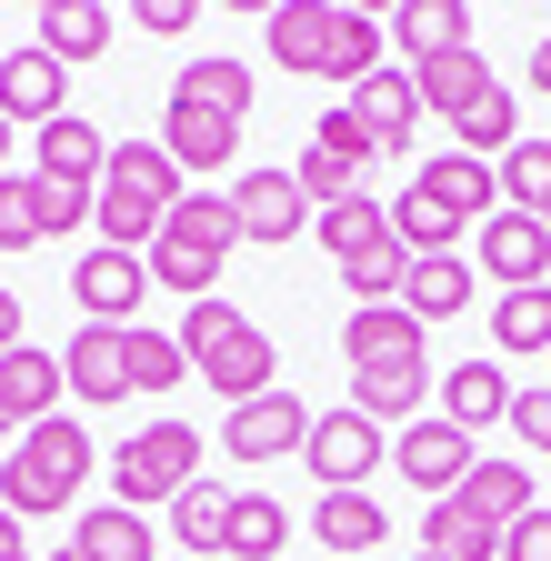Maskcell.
<instances>
[{
  "label": "cell",
  "instance_id": "cell-52",
  "mask_svg": "<svg viewBox=\"0 0 551 561\" xmlns=\"http://www.w3.org/2000/svg\"><path fill=\"white\" fill-rule=\"evenodd\" d=\"M50 561H91V551H50Z\"/></svg>",
  "mask_w": 551,
  "mask_h": 561
},
{
  "label": "cell",
  "instance_id": "cell-8",
  "mask_svg": "<svg viewBox=\"0 0 551 561\" xmlns=\"http://www.w3.org/2000/svg\"><path fill=\"white\" fill-rule=\"evenodd\" d=\"M71 301H81V321L130 331V311L151 301V261H141V251H111V241H91V251L71 261Z\"/></svg>",
  "mask_w": 551,
  "mask_h": 561
},
{
  "label": "cell",
  "instance_id": "cell-42",
  "mask_svg": "<svg viewBox=\"0 0 551 561\" xmlns=\"http://www.w3.org/2000/svg\"><path fill=\"white\" fill-rule=\"evenodd\" d=\"M311 151H331V161H381V140L361 130V111H321V130H311Z\"/></svg>",
  "mask_w": 551,
  "mask_h": 561
},
{
  "label": "cell",
  "instance_id": "cell-31",
  "mask_svg": "<svg viewBox=\"0 0 551 561\" xmlns=\"http://www.w3.org/2000/svg\"><path fill=\"white\" fill-rule=\"evenodd\" d=\"M492 341L512 351V362H551V280H541V291H502L492 301Z\"/></svg>",
  "mask_w": 551,
  "mask_h": 561
},
{
  "label": "cell",
  "instance_id": "cell-37",
  "mask_svg": "<svg viewBox=\"0 0 551 561\" xmlns=\"http://www.w3.org/2000/svg\"><path fill=\"white\" fill-rule=\"evenodd\" d=\"M311 231H321V251H331V261H352V251H371V241L391 231V201H371V191H361V201H341V210H321Z\"/></svg>",
  "mask_w": 551,
  "mask_h": 561
},
{
  "label": "cell",
  "instance_id": "cell-16",
  "mask_svg": "<svg viewBox=\"0 0 551 561\" xmlns=\"http://www.w3.org/2000/svg\"><path fill=\"white\" fill-rule=\"evenodd\" d=\"M341 362H352V371H381V362H432V351H422V321H411L401 301H371V311L341 321Z\"/></svg>",
  "mask_w": 551,
  "mask_h": 561
},
{
  "label": "cell",
  "instance_id": "cell-36",
  "mask_svg": "<svg viewBox=\"0 0 551 561\" xmlns=\"http://www.w3.org/2000/svg\"><path fill=\"white\" fill-rule=\"evenodd\" d=\"M341 280H352V311H371V301H401V280H411V251L381 231L371 251H352V261H341Z\"/></svg>",
  "mask_w": 551,
  "mask_h": 561
},
{
  "label": "cell",
  "instance_id": "cell-46",
  "mask_svg": "<svg viewBox=\"0 0 551 561\" xmlns=\"http://www.w3.org/2000/svg\"><path fill=\"white\" fill-rule=\"evenodd\" d=\"M130 21H141L151 41H181V31H191V0H141V11H130Z\"/></svg>",
  "mask_w": 551,
  "mask_h": 561
},
{
  "label": "cell",
  "instance_id": "cell-13",
  "mask_svg": "<svg viewBox=\"0 0 551 561\" xmlns=\"http://www.w3.org/2000/svg\"><path fill=\"white\" fill-rule=\"evenodd\" d=\"M111 171V130H91L81 111H60L50 130H31V181H71V191H101Z\"/></svg>",
  "mask_w": 551,
  "mask_h": 561
},
{
  "label": "cell",
  "instance_id": "cell-40",
  "mask_svg": "<svg viewBox=\"0 0 551 561\" xmlns=\"http://www.w3.org/2000/svg\"><path fill=\"white\" fill-rule=\"evenodd\" d=\"M231 331H241V301H221V291H211V301H191V311H181V331H171V341H181V362L200 371Z\"/></svg>",
  "mask_w": 551,
  "mask_h": 561
},
{
  "label": "cell",
  "instance_id": "cell-45",
  "mask_svg": "<svg viewBox=\"0 0 551 561\" xmlns=\"http://www.w3.org/2000/svg\"><path fill=\"white\" fill-rule=\"evenodd\" d=\"M502 561H551V512H521L502 531Z\"/></svg>",
  "mask_w": 551,
  "mask_h": 561
},
{
  "label": "cell",
  "instance_id": "cell-49",
  "mask_svg": "<svg viewBox=\"0 0 551 561\" xmlns=\"http://www.w3.org/2000/svg\"><path fill=\"white\" fill-rule=\"evenodd\" d=\"M531 91H541V101H551V41H541V50H531Z\"/></svg>",
  "mask_w": 551,
  "mask_h": 561
},
{
  "label": "cell",
  "instance_id": "cell-21",
  "mask_svg": "<svg viewBox=\"0 0 551 561\" xmlns=\"http://www.w3.org/2000/svg\"><path fill=\"white\" fill-rule=\"evenodd\" d=\"M101 191H130V201H151V210H181V161L161 151V140H111V171H101Z\"/></svg>",
  "mask_w": 551,
  "mask_h": 561
},
{
  "label": "cell",
  "instance_id": "cell-41",
  "mask_svg": "<svg viewBox=\"0 0 551 561\" xmlns=\"http://www.w3.org/2000/svg\"><path fill=\"white\" fill-rule=\"evenodd\" d=\"M50 231H41V191H31V171H11L0 181V251H41Z\"/></svg>",
  "mask_w": 551,
  "mask_h": 561
},
{
  "label": "cell",
  "instance_id": "cell-48",
  "mask_svg": "<svg viewBox=\"0 0 551 561\" xmlns=\"http://www.w3.org/2000/svg\"><path fill=\"white\" fill-rule=\"evenodd\" d=\"M11 551H31V531H21V512H0V561Z\"/></svg>",
  "mask_w": 551,
  "mask_h": 561
},
{
  "label": "cell",
  "instance_id": "cell-50",
  "mask_svg": "<svg viewBox=\"0 0 551 561\" xmlns=\"http://www.w3.org/2000/svg\"><path fill=\"white\" fill-rule=\"evenodd\" d=\"M11 442H21V421H11V401H0V451H11Z\"/></svg>",
  "mask_w": 551,
  "mask_h": 561
},
{
  "label": "cell",
  "instance_id": "cell-28",
  "mask_svg": "<svg viewBox=\"0 0 551 561\" xmlns=\"http://www.w3.org/2000/svg\"><path fill=\"white\" fill-rule=\"evenodd\" d=\"M411 81H422V111H441V121H461L481 91H502L481 50H441V60H422V70H411Z\"/></svg>",
  "mask_w": 551,
  "mask_h": 561
},
{
  "label": "cell",
  "instance_id": "cell-14",
  "mask_svg": "<svg viewBox=\"0 0 551 561\" xmlns=\"http://www.w3.org/2000/svg\"><path fill=\"white\" fill-rule=\"evenodd\" d=\"M200 391H221L231 411H241V401H261V391H282V351H271V331H261V321H241V331L211 351V362H200Z\"/></svg>",
  "mask_w": 551,
  "mask_h": 561
},
{
  "label": "cell",
  "instance_id": "cell-38",
  "mask_svg": "<svg viewBox=\"0 0 551 561\" xmlns=\"http://www.w3.org/2000/svg\"><path fill=\"white\" fill-rule=\"evenodd\" d=\"M391 241H401L411 261H432V251H451V241H461V221H451V210H432L422 191H401V201H391Z\"/></svg>",
  "mask_w": 551,
  "mask_h": 561
},
{
  "label": "cell",
  "instance_id": "cell-5",
  "mask_svg": "<svg viewBox=\"0 0 551 561\" xmlns=\"http://www.w3.org/2000/svg\"><path fill=\"white\" fill-rule=\"evenodd\" d=\"M301 471H311L321 491H361L371 471H391V432H381V421H361L352 401H341V411H321V421H311Z\"/></svg>",
  "mask_w": 551,
  "mask_h": 561
},
{
  "label": "cell",
  "instance_id": "cell-12",
  "mask_svg": "<svg viewBox=\"0 0 551 561\" xmlns=\"http://www.w3.org/2000/svg\"><path fill=\"white\" fill-rule=\"evenodd\" d=\"M411 191H422L432 210H451L461 231H481V221H492V210H502V171H492V161H471V151H432V161H422V181H411Z\"/></svg>",
  "mask_w": 551,
  "mask_h": 561
},
{
  "label": "cell",
  "instance_id": "cell-22",
  "mask_svg": "<svg viewBox=\"0 0 551 561\" xmlns=\"http://www.w3.org/2000/svg\"><path fill=\"white\" fill-rule=\"evenodd\" d=\"M60 381H71V401H130V381H120V331L81 321L71 341H60Z\"/></svg>",
  "mask_w": 551,
  "mask_h": 561
},
{
  "label": "cell",
  "instance_id": "cell-24",
  "mask_svg": "<svg viewBox=\"0 0 551 561\" xmlns=\"http://www.w3.org/2000/svg\"><path fill=\"white\" fill-rule=\"evenodd\" d=\"M471 280H481V271H471L461 251H432V261H411V280H401V311H411V321L432 331V321L471 311Z\"/></svg>",
  "mask_w": 551,
  "mask_h": 561
},
{
  "label": "cell",
  "instance_id": "cell-20",
  "mask_svg": "<svg viewBox=\"0 0 551 561\" xmlns=\"http://www.w3.org/2000/svg\"><path fill=\"white\" fill-rule=\"evenodd\" d=\"M31 41H41L60 70H81V60H101V50H111V11H101V0H41Z\"/></svg>",
  "mask_w": 551,
  "mask_h": 561
},
{
  "label": "cell",
  "instance_id": "cell-54",
  "mask_svg": "<svg viewBox=\"0 0 551 561\" xmlns=\"http://www.w3.org/2000/svg\"><path fill=\"white\" fill-rule=\"evenodd\" d=\"M11 561H31V551H11Z\"/></svg>",
  "mask_w": 551,
  "mask_h": 561
},
{
  "label": "cell",
  "instance_id": "cell-29",
  "mask_svg": "<svg viewBox=\"0 0 551 561\" xmlns=\"http://www.w3.org/2000/svg\"><path fill=\"white\" fill-rule=\"evenodd\" d=\"M451 502H471V512L492 522V531H512L521 512H541V502H531V471H521V461H471V481L451 491Z\"/></svg>",
  "mask_w": 551,
  "mask_h": 561
},
{
  "label": "cell",
  "instance_id": "cell-44",
  "mask_svg": "<svg viewBox=\"0 0 551 561\" xmlns=\"http://www.w3.org/2000/svg\"><path fill=\"white\" fill-rule=\"evenodd\" d=\"M512 442L551 461V391H512Z\"/></svg>",
  "mask_w": 551,
  "mask_h": 561
},
{
  "label": "cell",
  "instance_id": "cell-2",
  "mask_svg": "<svg viewBox=\"0 0 551 561\" xmlns=\"http://www.w3.org/2000/svg\"><path fill=\"white\" fill-rule=\"evenodd\" d=\"M81 481H91V432L71 411H50V421H31V432L11 442V461H0V512L50 522V512L81 502Z\"/></svg>",
  "mask_w": 551,
  "mask_h": 561
},
{
  "label": "cell",
  "instance_id": "cell-51",
  "mask_svg": "<svg viewBox=\"0 0 551 561\" xmlns=\"http://www.w3.org/2000/svg\"><path fill=\"white\" fill-rule=\"evenodd\" d=\"M0 181H11V121H0Z\"/></svg>",
  "mask_w": 551,
  "mask_h": 561
},
{
  "label": "cell",
  "instance_id": "cell-10",
  "mask_svg": "<svg viewBox=\"0 0 551 561\" xmlns=\"http://www.w3.org/2000/svg\"><path fill=\"white\" fill-rule=\"evenodd\" d=\"M231 221H241V241L271 251V241H301V231H311V201H301L291 171H271V161H261V171L231 181Z\"/></svg>",
  "mask_w": 551,
  "mask_h": 561
},
{
  "label": "cell",
  "instance_id": "cell-11",
  "mask_svg": "<svg viewBox=\"0 0 551 561\" xmlns=\"http://www.w3.org/2000/svg\"><path fill=\"white\" fill-rule=\"evenodd\" d=\"M60 111H71V70H60L41 41L0 60V121H11V130H50Z\"/></svg>",
  "mask_w": 551,
  "mask_h": 561
},
{
  "label": "cell",
  "instance_id": "cell-55",
  "mask_svg": "<svg viewBox=\"0 0 551 561\" xmlns=\"http://www.w3.org/2000/svg\"><path fill=\"white\" fill-rule=\"evenodd\" d=\"M541 221H551V210H541Z\"/></svg>",
  "mask_w": 551,
  "mask_h": 561
},
{
  "label": "cell",
  "instance_id": "cell-39",
  "mask_svg": "<svg viewBox=\"0 0 551 561\" xmlns=\"http://www.w3.org/2000/svg\"><path fill=\"white\" fill-rule=\"evenodd\" d=\"M502 201L512 210H551V140H512L502 151Z\"/></svg>",
  "mask_w": 551,
  "mask_h": 561
},
{
  "label": "cell",
  "instance_id": "cell-4",
  "mask_svg": "<svg viewBox=\"0 0 551 561\" xmlns=\"http://www.w3.org/2000/svg\"><path fill=\"white\" fill-rule=\"evenodd\" d=\"M191 481H200V432H191V421H151V432H130L111 451V502L120 512H151V502L171 512Z\"/></svg>",
  "mask_w": 551,
  "mask_h": 561
},
{
  "label": "cell",
  "instance_id": "cell-43",
  "mask_svg": "<svg viewBox=\"0 0 551 561\" xmlns=\"http://www.w3.org/2000/svg\"><path fill=\"white\" fill-rule=\"evenodd\" d=\"M31 191H41V231H81L101 210V191H71V181H31Z\"/></svg>",
  "mask_w": 551,
  "mask_h": 561
},
{
  "label": "cell",
  "instance_id": "cell-30",
  "mask_svg": "<svg viewBox=\"0 0 551 561\" xmlns=\"http://www.w3.org/2000/svg\"><path fill=\"white\" fill-rule=\"evenodd\" d=\"M251 91H261V70H251V60H221V50H211V60H191L181 81H171V101H200V111H221V121H241Z\"/></svg>",
  "mask_w": 551,
  "mask_h": 561
},
{
  "label": "cell",
  "instance_id": "cell-9",
  "mask_svg": "<svg viewBox=\"0 0 551 561\" xmlns=\"http://www.w3.org/2000/svg\"><path fill=\"white\" fill-rule=\"evenodd\" d=\"M471 461H481V451H471V432H451L441 411H422L411 432H391V471L422 491V502H451V491L471 481Z\"/></svg>",
  "mask_w": 551,
  "mask_h": 561
},
{
  "label": "cell",
  "instance_id": "cell-15",
  "mask_svg": "<svg viewBox=\"0 0 551 561\" xmlns=\"http://www.w3.org/2000/svg\"><path fill=\"white\" fill-rule=\"evenodd\" d=\"M432 362H381V371H352V411L381 421V432H411V421L432 411Z\"/></svg>",
  "mask_w": 551,
  "mask_h": 561
},
{
  "label": "cell",
  "instance_id": "cell-23",
  "mask_svg": "<svg viewBox=\"0 0 551 561\" xmlns=\"http://www.w3.org/2000/svg\"><path fill=\"white\" fill-rule=\"evenodd\" d=\"M381 21H391V41L411 50V70L441 60V50H471V11H461V0H401V11H381Z\"/></svg>",
  "mask_w": 551,
  "mask_h": 561
},
{
  "label": "cell",
  "instance_id": "cell-3",
  "mask_svg": "<svg viewBox=\"0 0 551 561\" xmlns=\"http://www.w3.org/2000/svg\"><path fill=\"white\" fill-rule=\"evenodd\" d=\"M241 251V221H231V191H181V210L161 221V241L141 251L151 261V291H181V301H211L221 291V261Z\"/></svg>",
  "mask_w": 551,
  "mask_h": 561
},
{
  "label": "cell",
  "instance_id": "cell-56",
  "mask_svg": "<svg viewBox=\"0 0 551 561\" xmlns=\"http://www.w3.org/2000/svg\"><path fill=\"white\" fill-rule=\"evenodd\" d=\"M171 561H181V551H171Z\"/></svg>",
  "mask_w": 551,
  "mask_h": 561
},
{
  "label": "cell",
  "instance_id": "cell-18",
  "mask_svg": "<svg viewBox=\"0 0 551 561\" xmlns=\"http://www.w3.org/2000/svg\"><path fill=\"white\" fill-rule=\"evenodd\" d=\"M161 151L181 161V181H191V171H221V161L241 151V121L200 111V101H171V111H161Z\"/></svg>",
  "mask_w": 551,
  "mask_h": 561
},
{
  "label": "cell",
  "instance_id": "cell-17",
  "mask_svg": "<svg viewBox=\"0 0 551 561\" xmlns=\"http://www.w3.org/2000/svg\"><path fill=\"white\" fill-rule=\"evenodd\" d=\"M432 411L451 421V432H492V421H512V371L502 362H451Z\"/></svg>",
  "mask_w": 551,
  "mask_h": 561
},
{
  "label": "cell",
  "instance_id": "cell-26",
  "mask_svg": "<svg viewBox=\"0 0 551 561\" xmlns=\"http://www.w3.org/2000/svg\"><path fill=\"white\" fill-rule=\"evenodd\" d=\"M311 541H321V551H381V541H391V512L371 502V491H321Z\"/></svg>",
  "mask_w": 551,
  "mask_h": 561
},
{
  "label": "cell",
  "instance_id": "cell-47",
  "mask_svg": "<svg viewBox=\"0 0 551 561\" xmlns=\"http://www.w3.org/2000/svg\"><path fill=\"white\" fill-rule=\"evenodd\" d=\"M21 341H31V301H21V291H0V362H11Z\"/></svg>",
  "mask_w": 551,
  "mask_h": 561
},
{
  "label": "cell",
  "instance_id": "cell-6",
  "mask_svg": "<svg viewBox=\"0 0 551 561\" xmlns=\"http://www.w3.org/2000/svg\"><path fill=\"white\" fill-rule=\"evenodd\" d=\"M471 271H481V280H502V291H541V280H551V221L502 201L492 221L471 231Z\"/></svg>",
  "mask_w": 551,
  "mask_h": 561
},
{
  "label": "cell",
  "instance_id": "cell-7",
  "mask_svg": "<svg viewBox=\"0 0 551 561\" xmlns=\"http://www.w3.org/2000/svg\"><path fill=\"white\" fill-rule=\"evenodd\" d=\"M311 421H321V411H311L301 391H261V401H241V411L221 421V451H231L241 471H271V461H291V451L311 442Z\"/></svg>",
  "mask_w": 551,
  "mask_h": 561
},
{
  "label": "cell",
  "instance_id": "cell-53",
  "mask_svg": "<svg viewBox=\"0 0 551 561\" xmlns=\"http://www.w3.org/2000/svg\"><path fill=\"white\" fill-rule=\"evenodd\" d=\"M411 561H432V551H411Z\"/></svg>",
  "mask_w": 551,
  "mask_h": 561
},
{
  "label": "cell",
  "instance_id": "cell-33",
  "mask_svg": "<svg viewBox=\"0 0 551 561\" xmlns=\"http://www.w3.org/2000/svg\"><path fill=\"white\" fill-rule=\"evenodd\" d=\"M451 140H461L471 161H492V171H502V151L521 140V101H512V91H481V101L451 121Z\"/></svg>",
  "mask_w": 551,
  "mask_h": 561
},
{
  "label": "cell",
  "instance_id": "cell-19",
  "mask_svg": "<svg viewBox=\"0 0 551 561\" xmlns=\"http://www.w3.org/2000/svg\"><path fill=\"white\" fill-rule=\"evenodd\" d=\"M352 111H361V130L381 151H411V140H422V81H411V70H371L352 91Z\"/></svg>",
  "mask_w": 551,
  "mask_h": 561
},
{
  "label": "cell",
  "instance_id": "cell-27",
  "mask_svg": "<svg viewBox=\"0 0 551 561\" xmlns=\"http://www.w3.org/2000/svg\"><path fill=\"white\" fill-rule=\"evenodd\" d=\"M71 551H91V561H161V541H151V512H120V502L81 512V522H71Z\"/></svg>",
  "mask_w": 551,
  "mask_h": 561
},
{
  "label": "cell",
  "instance_id": "cell-32",
  "mask_svg": "<svg viewBox=\"0 0 551 561\" xmlns=\"http://www.w3.org/2000/svg\"><path fill=\"white\" fill-rule=\"evenodd\" d=\"M422 551H432V561H502V531L481 522L471 502H432V522H422Z\"/></svg>",
  "mask_w": 551,
  "mask_h": 561
},
{
  "label": "cell",
  "instance_id": "cell-35",
  "mask_svg": "<svg viewBox=\"0 0 551 561\" xmlns=\"http://www.w3.org/2000/svg\"><path fill=\"white\" fill-rule=\"evenodd\" d=\"M282 541H291V512L271 491H231V561H271Z\"/></svg>",
  "mask_w": 551,
  "mask_h": 561
},
{
  "label": "cell",
  "instance_id": "cell-34",
  "mask_svg": "<svg viewBox=\"0 0 551 561\" xmlns=\"http://www.w3.org/2000/svg\"><path fill=\"white\" fill-rule=\"evenodd\" d=\"M181 371H191V362H181L171 331H141V321L120 331V381H130V391H181Z\"/></svg>",
  "mask_w": 551,
  "mask_h": 561
},
{
  "label": "cell",
  "instance_id": "cell-1",
  "mask_svg": "<svg viewBox=\"0 0 551 561\" xmlns=\"http://www.w3.org/2000/svg\"><path fill=\"white\" fill-rule=\"evenodd\" d=\"M381 41H391V21L352 11V0H282V11H271V60L311 70V81H352L361 91L381 70Z\"/></svg>",
  "mask_w": 551,
  "mask_h": 561
},
{
  "label": "cell",
  "instance_id": "cell-25",
  "mask_svg": "<svg viewBox=\"0 0 551 561\" xmlns=\"http://www.w3.org/2000/svg\"><path fill=\"white\" fill-rule=\"evenodd\" d=\"M171 551H181V561H200V551L231 561V491H221V481H191L181 502H171Z\"/></svg>",
  "mask_w": 551,
  "mask_h": 561
}]
</instances>
